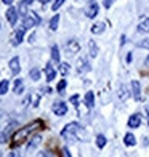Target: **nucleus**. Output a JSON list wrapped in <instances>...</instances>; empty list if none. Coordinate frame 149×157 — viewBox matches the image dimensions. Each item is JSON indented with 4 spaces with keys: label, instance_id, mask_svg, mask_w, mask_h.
I'll return each instance as SVG.
<instances>
[{
    "label": "nucleus",
    "instance_id": "nucleus-1",
    "mask_svg": "<svg viewBox=\"0 0 149 157\" xmlns=\"http://www.w3.org/2000/svg\"><path fill=\"white\" fill-rule=\"evenodd\" d=\"M44 128H45V124H44V120H40V119H37V120H34V122L24 125L23 128H19V130H16L15 133H13L11 141H10V146L15 149V147L21 146V144H24V143L29 140L35 132H40V130H44Z\"/></svg>",
    "mask_w": 149,
    "mask_h": 157
},
{
    "label": "nucleus",
    "instance_id": "nucleus-2",
    "mask_svg": "<svg viewBox=\"0 0 149 157\" xmlns=\"http://www.w3.org/2000/svg\"><path fill=\"white\" fill-rule=\"evenodd\" d=\"M82 130V127L77 124V122H72V124H67L61 132V138H64L66 141L72 143V141H77L79 140V133Z\"/></svg>",
    "mask_w": 149,
    "mask_h": 157
},
{
    "label": "nucleus",
    "instance_id": "nucleus-3",
    "mask_svg": "<svg viewBox=\"0 0 149 157\" xmlns=\"http://www.w3.org/2000/svg\"><path fill=\"white\" fill-rule=\"evenodd\" d=\"M98 13H99V6H98V3L95 2V0H90V2L87 3V6H85V15H87V18L93 19V18H96Z\"/></svg>",
    "mask_w": 149,
    "mask_h": 157
},
{
    "label": "nucleus",
    "instance_id": "nucleus-4",
    "mask_svg": "<svg viewBox=\"0 0 149 157\" xmlns=\"http://www.w3.org/2000/svg\"><path fill=\"white\" fill-rule=\"evenodd\" d=\"M40 23V18L37 13H29L26 18H24V27L26 29H29V27H35Z\"/></svg>",
    "mask_w": 149,
    "mask_h": 157
},
{
    "label": "nucleus",
    "instance_id": "nucleus-5",
    "mask_svg": "<svg viewBox=\"0 0 149 157\" xmlns=\"http://www.w3.org/2000/svg\"><path fill=\"white\" fill-rule=\"evenodd\" d=\"M130 87H132V96L136 99V101H139L141 99V83L138 80H132Z\"/></svg>",
    "mask_w": 149,
    "mask_h": 157
},
{
    "label": "nucleus",
    "instance_id": "nucleus-6",
    "mask_svg": "<svg viewBox=\"0 0 149 157\" xmlns=\"http://www.w3.org/2000/svg\"><path fill=\"white\" fill-rule=\"evenodd\" d=\"M52 109H53V112L56 114V116H64V114L67 112V104L63 103V101H58V103L53 104Z\"/></svg>",
    "mask_w": 149,
    "mask_h": 157
},
{
    "label": "nucleus",
    "instance_id": "nucleus-7",
    "mask_svg": "<svg viewBox=\"0 0 149 157\" xmlns=\"http://www.w3.org/2000/svg\"><path fill=\"white\" fill-rule=\"evenodd\" d=\"M24 31H26V27L23 26L21 29H18L15 34H13V37H11V45H19L21 42H23V37H24Z\"/></svg>",
    "mask_w": 149,
    "mask_h": 157
},
{
    "label": "nucleus",
    "instance_id": "nucleus-8",
    "mask_svg": "<svg viewBox=\"0 0 149 157\" xmlns=\"http://www.w3.org/2000/svg\"><path fill=\"white\" fill-rule=\"evenodd\" d=\"M6 19H8V23L11 24V26H15L16 24V21H18V10L16 8H13V6H10L8 10H6Z\"/></svg>",
    "mask_w": 149,
    "mask_h": 157
},
{
    "label": "nucleus",
    "instance_id": "nucleus-9",
    "mask_svg": "<svg viewBox=\"0 0 149 157\" xmlns=\"http://www.w3.org/2000/svg\"><path fill=\"white\" fill-rule=\"evenodd\" d=\"M66 50H67V53H71V55L79 53V50H80L79 42H77V40H69L67 44H66Z\"/></svg>",
    "mask_w": 149,
    "mask_h": 157
},
{
    "label": "nucleus",
    "instance_id": "nucleus-10",
    "mask_svg": "<svg viewBox=\"0 0 149 157\" xmlns=\"http://www.w3.org/2000/svg\"><path fill=\"white\" fill-rule=\"evenodd\" d=\"M83 103H85V106H87L88 109L93 108V106H95V93H93V91H87V93H85Z\"/></svg>",
    "mask_w": 149,
    "mask_h": 157
},
{
    "label": "nucleus",
    "instance_id": "nucleus-11",
    "mask_svg": "<svg viewBox=\"0 0 149 157\" xmlns=\"http://www.w3.org/2000/svg\"><path fill=\"white\" fill-rule=\"evenodd\" d=\"M141 125V116L139 114H132L128 117V127L130 128H138Z\"/></svg>",
    "mask_w": 149,
    "mask_h": 157
},
{
    "label": "nucleus",
    "instance_id": "nucleus-12",
    "mask_svg": "<svg viewBox=\"0 0 149 157\" xmlns=\"http://www.w3.org/2000/svg\"><path fill=\"white\" fill-rule=\"evenodd\" d=\"M45 75H47V80H48V82L55 80L56 71H55V67L52 66V63H47V66H45Z\"/></svg>",
    "mask_w": 149,
    "mask_h": 157
},
{
    "label": "nucleus",
    "instance_id": "nucleus-13",
    "mask_svg": "<svg viewBox=\"0 0 149 157\" xmlns=\"http://www.w3.org/2000/svg\"><path fill=\"white\" fill-rule=\"evenodd\" d=\"M8 66H10L11 74H15V75H16V74L19 72V71H21V66H19V59L16 58V56H15V58H11V59H10Z\"/></svg>",
    "mask_w": 149,
    "mask_h": 157
},
{
    "label": "nucleus",
    "instance_id": "nucleus-14",
    "mask_svg": "<svg viewBox=\"0 0 149 157\" xmlns=\"http://www.w3.org/2000/svg\"><path fill=\"white\" fill-rule=\"evenodd\" d=\"M136 31H138L139 34H147V32H149V16H147V18H144V19L138 24Z\"/></svg>",
    "mask_w": 149,
    "mask_h": 157
},
{
    "label": "nucleus",
    "instance_id": "nucleus-15",
    "mask_svg": "<svg viewBox=\"0 0 149 157\" xmlns=\"http://www.w3.org/2000/svg\"><path fill=\"white\" fill-rule=\"evenodd\" d=\"M124 144L127 147H132L136 144V138H135V135L133 133H125V136H124Z\"/></svg>",
    "mask_w": 149,
    "mask_h": 157
},
{
    "label": "nucleus",
    "instance_id": "nucleus-16",
    "mask_svg": "<svg viewBox=\"0 0 149 157\" xmlns=\"http://www.w3.org/2000/svg\"><path fill=\"white\" fill-rule=\"evenodd\" d=\"M40 141H42V136H40V135H35V136L29 141V146H27V152H32L34 149L40 144Z\"/></svg>",
    "mask_w": 149,
    "mask_h": 157
},
{
    "label": "nucleus",
    "instance_id": "nucleus-17",
    "mask_svg": "<svg viewBox=\"0 0 149 157\" xmlns=\"http://www.w3.org/2000/svg\"><path fill=\"white\" fill-rule=\"evenodd\" d=\"M27 5H29V3H27L26 0H23V2L19 3V6H18V13H19L23 18H26L27 15H29V11H27Z\"/></svg>",
    "mask_w": 149,
    "mask_h": 157
},
{
    "label": "nucleus",
    "instance_id": "nucleus-18",
    "mask_svg": "<svg viewBox=\"0 0 149 157\" xmlns=\"http://www.w3.org/2000/svg\"><path fill=\"white\" fill-rule=\"evenodd\" d=\"M77 71L79 72H87V71H90V64L87 59H79V66H77Z\"/></svg>",
    "mask_w": 149,
    "mask_h": 157
},
{
    "label": "nucleus",
    "instance_id": "nucleus-19",
    "mask_svg": "<svg viewBox=\"0 0 149 157\" xmlns=\"http://www.w3.org/2000/svg\"><path fill=\"white\" fill-rule=\"evenodd\" d=\"M88 50H90V56H91V58L98 56V45H96L95 40H90L88 42Z\"/></svg>",
    "mask_w": 149,
    "mask_h": 157
},
{
    "label": "nucleus",
    "instance_id": "nucleus-20",
    "mask_svg": "<svg viewBox=\"0 0 149 157\" xmlns=\"http://www.w3.org/2000/svg\"><path fill=\"white\" fill-rule=\"evenodd\" d=\"M23 90H24V83H23V80H21V78H16V80H15V88H13V91H15L16 95H21V93H23Z\"/></svg>",
    "mask_w": 149,
    "mask_h": 157
},
{
    "label": "nucleus",
    "instance_id": "nucleus-21",
    "mask_svg": "<svg viewBox=\"0 0 149 157\" xmlns=\"http://www.w3.org/2000/svg\"><path fill=\"white\" fill-rule=\"evenodd\" d=\"M104 23H95L93 26H91V32L93 34H103L104 32Z\"/></svg>",
    "mask_w": 149,
    "mask_h": 157
},
{
    "label": "nucleus",
    "instance_id": "nucleus-22",
    "mask_svg": "<svg viewBox=\"0 0 149 157\" xmlns=\"http://www.w3.org/2000/svg\"><path fill=\"white\" fill-rule=\"evenodd\" d=\"M106 143H108V140H106L104 135H98L96 136V147L98 149H103L106 146Z\"/></svg>",
    "mask_w": 149,
    "mask_h": 157
},
{
    "label": "nucleus",
    "instance_id": "nucleus-23",
    "mask_svg": "<svg viewBox=\"0 0 149 157\" xmlns=\"http://www.w3.org/2000/svg\"><path fill=\"white\" fill-rule=\"evenodd\" d=\"M58 24H59V15H55L52 19H50V29L56 31L58 29Z\"/></svg>",
    "mask_w": 149,
    "mask_h": 157
},
{
    "label": "nucleus",
    "instance_id": "nucleus-24",
    "mask_svg": "<svg viewBox=\"0 0 149 157\" xmlns=\"http://www.w3.org/2000/svg\"><path fill=\"white\" fill-rule=\"evenodd\" d=\"M52 59H53L55 63L59 64V48L56 47V45L52 47Z\"/></svg>",
    "mask_w": 149,
    "mask_h": 157
},
{
    "label": "nucleus",
    "instance_id": "nucleus-25",
    "mask_svg": "<svg viewBox=\"0 0 149 157\" xmlns=\"http://www.w3.org/2000/svg\"><path fill=\"white\" fill-rule=\"evenodd\" d=\"M8 87H10L8 80H2V82H0V95H5L6 91H8Z\"/></svg>",
    "mask_w": 149,
    "mask_h": 157
},
{
    "label": "nucleus",
    "instance_id": "nucleus-26",
    "mask_svg": "<svg viewBox=\"0 0 149 157\" xmlns=\"http://www.w3.org/2000/svg\"><path fill=\"white\" fill-rule=\"evenodd\" d=\"M66 85H67V82L64 80V78H61V80H59V83L56 85V91H58V93H64V88H66Z\"/></svg>",
    "mask_w": 149,
    "mask_h": 157
},
{
    "label": "nucleus",
    "instance_id": "nucleus-27",
    "mask_svg": "<svg viewBox=\"0 0 149 157\" xmlns=\"http://www.w3.org/2000/svg\"><path fill=\"white\" fill-rule=\"evenodd\" d=\"M29 77L32 78V80H39V78H40V71H39L37 67L31 69V72H29Z\"/></svg>",
    "mask_w": 149,
    "mask_h": 157
},
{
    "label": "nucleus",
    "instance_id": "nucleus-28",
    "mask_svg": "<svg viewBox=\"0 0 149 157\" xmlns=\"http://www.w3.org/2000/svg\"><path fill=\"white\" fill-rule=\"evenodd\" d=\"M138 48H144V50H149V37L147 39H143V40H139L138 44H136Z\"/></svg>",
    "mask_w": 149,
    "mask_h": 157
},
{
    "label": "nucleus",
    "instance_id": "nucleus-29",
    "mask_svg": "<svg viewBox=\"0 0 149 157\" xmlns=\"http://www.w3.org/2000/svg\"><path fill=\"white\" fill-rule=\"evenodd\" d=\"M59 72H61L63 75H66V74L69 72V64H67V63H59Z\"/></svg>",
    "mask_w": 149,
    "mask_h": 157
},
{
    "label": "nucleus",
    "instance_id": "nucleus-30",
    "mask_svg": "<svg viewBox=\"0 0 149 157\" xmlns=\"http://www.w3.org/2000/svg\"><path fill=\"white\" fill-rule=\"evenodd\" d=\"M63 3H64V0H55V3L52 5V10L53 11H58L61 6H63Z\"/></svg>",
    "mask_w": 149,
    "mask_h": 157
},
{
    "label": "nucleus",
    "instance_id": "nucleus-31",
    "mask_svg": "<svg viewBox=\"0 0 149 157\" xmlns=\"http://www.w3.org/2000/svg\"><path fill=\"white\" fill-rule=\"evenodd\" d=\"M71 103H72L74 106H79L77 103H79V95H74V96H71Z\"/></svg>",
    "mask_w": 149,
    "mask_h": 157
},
{
    "label": "nucleus",
    "instance_id": "nucleus-32",
    "mask_svg": "<svg viewBox=\"0 0 149 157\" xmlns=\"http://www.w3.org/2000/svg\"><path fill=\"white\" fill-rule=\"evenodd\" d=\"M111 5H112V0H104V6H106V8H111Z\"/></svg>",
    "mask_w": 149,
    "mask_h": 157
},
{
    "label": "nucleus",
    "instance_id": "nucleus-33",
    "mask_svg": "<svg viewBox=\"0 0 149 157\" xmlns=\"http://www.w3.org/2000/svg\"><path fill=\"white\" fill-rule=\"evenodd\" d=\"M63 152H64V157H72V155H71V152H69V149H67V147L63 149Z\"/></svg>",
    "mask_w": 149,
    "mask_h": 157
},
{
    "label": "nucleus",
    "instance_id": "nucleus-34",
    "mask_svg": "<svg viewBox=\"0 0 149 157\" xmlns=\"http://www.w3.org/2000/svg\"><path fill=\"white\" fill-rule=\"evenodd\" d=\"M3 3H5V5H8V6H10V5L13 3V0H3Z\"/></svg>",
    "mask_w": 149,
    "mask_h": 157
},
{
    "label": "nucleus",
    "instance_id": "nucleus-35",
    "mask_svg": "<svg viewBox=\"0 0 149 157\" xmlns=\"http://www.w3.org/2000/svg\"><path fill=\"white\" fill-rule=\"evenodd\" d=\"M35 157H48V154H45V152H40L39 155H35Z\"/></svg>",
    "mask_w": 149,
    "mask_h": 157
},
{
    "label": "nucleus",
    "instance_id": "nucleus-36",
    "mask_svg": "<svg viewBox=\"0 0 149 157\" xmlns=\"http://www.w3.org/2000/svg\"><path fill=\"white\" fill-rule=\"evenodd\" d=\"M130 61H132V53L127 55V63H130Z\"/></svg>",
    "mask_w": 149,
    "mask_h": 157
},
{
    "label": "nucleus",
    "instance_id": "nucleus-37",
    "mask_svg": "<svg viewBox=\"0 0 149 157\" xmlns=\"http://www.w3.org/2000/svg\"><path fill=\"white\" fill-rule=\"evenodd\" d=\"M8 157H19V155H18V154H15V152H11V154H10Z\"/></svg>",
    "mask_w": 149,
    "mask_h": 157
},
{
    "label": "nucleus",
    "instance_id": "nucleus-38",
    "mask_svg": "<svg viewBox=\"0 0 149 157\" xmlns=\"http://www.w3.org/2000/svg\"><path fill=\"white\" fill-rule=\"evenodd\" d=\"M39 2H40V3H44V5H45L47 2H50V0H39Z\"/></svg>",
    "mask_w": 149,
    "mask_h": 157
},
{
    "label": "nucleus",
    "instance_id": "nucleus-39",
    "mask_svg": "<svg viewBox=\"0 0 149 157\" xmlns=\"http://www.w3.org/2000/svg\"><path fill=\"white\" fill-rule=\"evenodd\" d=\"M26 2H27V3H32V2H34V0H26Z\"/></svg>",
    "mask_w": 149,
    "mask_h": 157
},
{
    "label": "nucleus",
    "instance_id": "nucleus-40",
    "mask_svg": "<svg viewBox=\"0 0 149 157\" xmlns=\"http://www.w3.org/2000/svg\"><path fill=\"white\" fill-rule=\"evenodd\" d=\"M0 27H2V26H0Z\"/></svg>",
    "mask_w": 149,
    "mask_h": 157
}]
</instances>
